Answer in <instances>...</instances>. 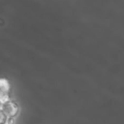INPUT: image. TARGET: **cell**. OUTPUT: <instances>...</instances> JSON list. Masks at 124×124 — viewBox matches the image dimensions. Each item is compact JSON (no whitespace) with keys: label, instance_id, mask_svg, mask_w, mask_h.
Wrapping results in <instances>:
<instances>
[{"label":"cell","instance_id":"1","mask_svg":"<svg viewBox=\"0 0 124 124\" xmlns=\"http://www.w3.org/2000/svg\"><path fill=\"white\" fill-rule=\"evenodd\" d=\"M1 109L8 118H16L20 111V105L12 99L3 103L1 106Z\"/></svg>","mask_w":124,"mask_h":124},{"label":"cell","instance_id":"2","mask_svg":"<svg viewBox=\"0 0 124 124\" xmlns=\"http://www.w3.org/2000/svg\"><path fill=\"white\" fill-rule=\"evenodd\" d=\"M12 85L7 78H0V101L1 103L6 102L11 99Z\"/></svg>","mask_w":124,"mask_h":124},{"label":"cell","instance_id":"3","mask_svg":"<svg viewBox=\"0 0 124 124\" xmlns=\"http://www.w3.org/2000/svg\"><path fill=\"white\" fill-rule=\"evenodd\" d=\"M8 120V117L6 116V114L2 111L1 108H0V124H7Z\"/></svg>","mask_w":124,"mask_h":124},{"label":"cell","instance_id":"4","mask_svg":"<svg viewBox=\"0 0 124 124\" xmlns=\"http://www.w3.org/2000/svg\"><path fill=\"white\" fill-rule=\"evenodd\" d=\"M1 106H2V103H1V101H0V108H1Z\"/></svg>","mask_w":124,"mask_h":124}]
</instances>
